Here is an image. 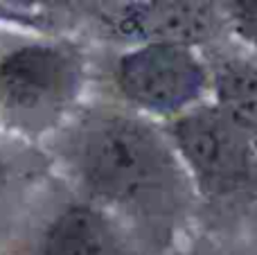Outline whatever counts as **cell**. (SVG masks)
I'll return each instance as SVG.
<instances>
[{
    "instance_id": "6da1fadb",
    "label": "cell",
    "mask_w": 257,
    "mask_h": 255,
    "mask_svg": "<svg viewBox=\"0 0 257 255\" xmlns=\"http://www.w3.org/2000/svg\"><path fill=\"white\" fill-rule=\"evenodd\" d=\"M52 152L81 197L115 217L138 244L169 239L194 203L192 179L163 126L131 108L75 113L54 134Z\"/></svg>"
},
{
    "instance_id": "7a4b0ae2",
    "label": "cell",
    "mask_w": 257,
    "mask_h": 255,
    "mask_svg": "<svg viewBox=\"0 0 257 255\" xmlns=\"http://www.w3.org/2000/svg\"><path fill=\"white\" fill-rule=\"evenodd\" d=\"M88 81L79 45L23 39L0 48V124L23 138L54 136L72 115Z\"/></svg>"
},
{
    "instance_id": "3957f363",
    "label": "cell",
    "mask_w": 257,
    "mask_h": 255,
    "mask_svg": "<svg viewBox=\"0 0 257 255\" xmlns=\"http://www.w3.org/2000/svg\"><path fill=\"white\" fill-rule=\"evenodd\" d=\"M160 126L201 199L237 206L257 197V147L223 108L203 102Z\"/></svg>"
},
{
    "instance_id": "277c9868",
    "label": "cell",
    "mask_w": 257,
    "mask_h": 255,
    "mask_svg": "<svg viewBox=\"0 0 257 255\" xmlns=\"http://www.w3.org/2000/svg\"><path fill=\"white\" fill-rule=\"evenodd\" d=\"M113 84L131 111L169 122L203 104L212 90V70L194 48L149 43L115 59Z\"/></svg>"
},
{
    "instance_id": "5b68a950",
    "label": "cell",
    "mask_w": 257,
    "mask_h": 255,
    "mask_svg": "<svg viewBox=\"0 0 257 255\" xmlns=\"http://www.w3.org/2000/svg\"><path fill=\"white\" fill-rule=\"evenodd\" d=\"M97 30L133 48L174 43L196 50L214 43L228 23L223 9L210 3H117L97 12Z\"/></svg>"
},
{
    "instance_id": "8992f818",
    "label": "cell",
    "mask_w": 257,
    "mask_h": 255,
    "mask_svg": "<svg viewBox=\"0 0 257 255\" xmlns=\"http://www.w3.org/2000/svg\"><path fill=\"white\" fill-rule=\"evenodd\" d=\"M133 244L138 239L104 208L72 197L41 219L30 255H136Z\"/></svg>"
},
{
    "instance_id": "52a82bcc",
    "label": "cell",
    "mask_w": 257,
    "mask_h": 255,
    "mask_svg": "<svg viewBox=\"0 0 257 255\" xmlns=\"http://www.w3.org/2000/svg\"><path fill=\"white\" fill-rule=\"evenodd\" d=\"M212 70L214 104L228 113L257 147V61L244 57H221Z\"/></svg>"
},
{
    "instance_id": "ba28073f",
    "label": "cell",
    "mask_w": 257,
    "mask_h": 255,
    "mask_svg": "<svg viewBox=\"0 0 257 255\" xmlns=\"http://www.w3.org/2000/svg\"><path fill=\"white\" fill-rule=\"evenodd\" d=\"M221 7L228 23V30L239 41L257 48V0L226 3Z\"/></svg>"
},
{
    "instance_id": "9c48e42d",
    "label": "cell",
    "mask_w": 257,
    "mask_h": 255,
    "mask_svg": "<svg viewBox=\"0 0 257 255\" xmlns=\"http://www.w3.org/2000/svg\"><path fill=\"white\" fill-rule=\"evenodd\" d=\"M194 255H205V253H194Z\"/></svg>"
}]
</instances>
